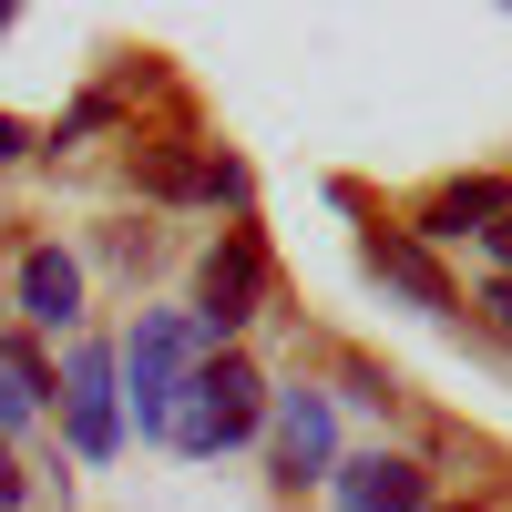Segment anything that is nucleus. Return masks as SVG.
<instances>
[{"label":"nucleus","mask_w":512,"mask_h":512,"mask_svg":"<svg viewBox=\"0 0 512 512\" xmlns=\"http://www.w3.org/2000/svg\"><path fill=\"white\" fill-rule=\"evenodd\" d=\"M472 308H482V318H492V328H502V338H512V287H502V277H492V287H482V297H472Z\"/></svg>","instance_id":"obj_11"},{"label":"nucleus","mask_w":512,"mask_h":512,"mask_svg":"<svg viewBox=\"0 0 512 512\" xmlns=\"http://www.w3.org/2000/svg\"><path fill=\"white\" fill-rule=\"evenodd\" d=\"M256 420H267V379H256L246 359H195V379L175 390V410H164V441L195 451V461H216L236 451Z\"/></svg>","instance_id":"obj_1"},{"label":"nucleus","mask_w":512,"mask_h":512,"mask_svg":"<svg viewBox=\"0 0 512 512\" xmlns=\"http://www.w3.org/2000/svg\"><path fill=\"white\" fill-rule=\"evenodd\" d=\"M369 277H379V287H400L410 308H431V318H451V308H461L451 277L431 267V246H420V236H369Z\"/></svg>","instance_id":"obj_6"},{"label":"nucleus","mask_w":512,"mask_h":512,"mask_svg":"<svg viewBox=\"0 0 512 512\" xmlns=\"http://www.w3.org/2000/svg\"><path fill=\"white\" fill-rule=\"evenodd\" d=\"M0 21H11V0H0Z\"/></svg>","instance_id":"obj_15"},{"label":"nucleus","mask_w":512,"mask_h":512,"mask_svg":"<svg viewBox=\"0 0 512 512\" xmlns=\"http://www.w3.org/2000/svg\"><path fill=\"white\" fill-rule=\"evenodd\" d=\"M256 297H267V236L256 226H226V246L205 256V277H195V328H246L256 318Z\"/></svg>","instance_id":"obj_3"},{"label":"nucleus","mask_w":512,"mask_h":512,"mask_svg":"<svg viewBox=\"0 0 512 512\" xmlns=\"http://www.w3.org/2000/svg\"><path fill=\"white\" fill-rule=\"evenodd\" d=\"M195 359H205V328L195 318H175V308H144L134 318V338H123V379H134V420L164 441V410H175V390L195 379Z\"/></svg>","instance_id":"obj_2"},{"label":"nucleus","mask_w":512,"mask_h":512,"mask_svg":"<svg viewBox=\"0 0 512 512\" xmlns=\"http://www.w3.org/2000/svg\"><path fill=\"white\" fill-rule=\"evenodd\" d=\"M482 246H492V267H502V287H512V216H502V226H482Z\"/></svg>","instance_id":"obj_12"},{"label":"nucleus","mask_w":512,"mask_h":512,"mask_svg":"<svg viewBox=\"0 0 512 512\" xmlns=\"http://www.w3.org/2000/svg\"><path fill=\"white\" fill-rule=\"evenodd\" d=\"M338 512H420V461H390V451H369L338 472Z\"/></svg>","instance_id":"obj_8"},{"label":"nucleus","mask_w":512,"mask_h":512,"mask_svg":"<svg viewBox=\"0 0 512 512\" xmlns=\"http://www.w3.org/2000/svg\"><path fill=\"white\" fill-rule=\"evenodd\" d=\"M328 451H338L328 400H318V390H287V400H277V482H318Z\"/></svg>","instance_id":"obj_5"},{"label":"nucleus","mask_w":512,"mask_h":512,"mask_svg":"<svg viewBox=\"0 0 512 512\" xmlns=\"http://www.w3.org/2000/svg\"><path fill=\"white\" fill-rule=\"evenodd\" d=\"M21 318H31V328L82 318V267H72L62 246H31V256H21Z\"/></svg>","instance_id":"obj_7"},{"label":"nucleus","mask_w":512,"mask_h":512,"mask_svg":"<svg viewBox=\"0 0 512 512\" xmlns=\"http://www.w3.org/2000/svg\"><path fill=\"white\" fill-rule=\"evenodd\" d=\"M62 431H72V451H82V461H103V451L123 441V410H113V359H103V349H82V359L62 369Z\"/></svg>","instance_id":"obj_4"},{"label":"nucleus","mask_w":512,"mask_h":512,"mask_svg":"<svg viewBox=\"0 0 512 512\" xmlns=\"http://www.w3.org/2000/svg\"><path fill=\"white\" fill-rule=\"evenodd\" d=\"M461 512H472V502H461Z\"/></svg>","instance_id":"obj_16"},{"label":"nucleus","mask_w":512,"mask_h":512,"mask_svg":"<svg viewBox=\"0 0 512 512\" xmlns=\"http://www.w3.org/2000/svg\"><path fill=\"white\" fill-rule=\"evenodd\" d=\"M41 400H52V369H41L21 338H0V431H21V420H41Z\"/></svg>","instance_id":"obj_10"},{"label":"nucleus","mask_w":512,"mask_h":512,"mask_svg":"<svg viewBox=\"0 0 512 512\" xmlns=\"http://www.w3.org/2000/svg\"><path fill=\"white\" fill-rule=\"evenodd\" d=\"M502 216H512V185L472 175V185H441L431 205H420V236H482V226H502Z\"/></svg>","instance_id":"obj_9"},{"label":"nucleus","mask_w":512,"mask_h":512,"mask_svg":"<svg viewBox=\"0 0 512 512\" xmlns=\"http://www.w3.org/2000/svg\"><path fill=\"white\" fill-rule=\"evenodd\" d=\"M21 502V461H11V441H0V512Z\"/></svg>","instance_id":"obj_13"},{"label":"nucleus","mask_w":512,"mask_h":512,"mask_svg":"<svg viewBox=\"0 0 512 512\" xmlns=\"http://www.w3.org/2000/svg\"><path fill=\"white\" fill-rule=\"evenodd\" d=\"M11 154H31V134H21V123H11V113H0V164H11Z\"/></svg>","instance_id":"obj_14"}]
</instances>
